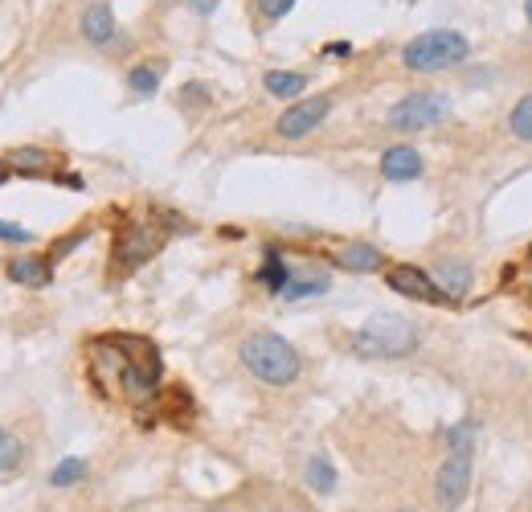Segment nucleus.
<instances>
[{
  "mask_svg": "<svg viewBox=\"0 0 532 512\" xmlns=\"http://www.w3.org/2000/svg\"><path fill=\"white\" fill-rule=\"evenodd\" d=\"M91 377L115 398L144 402L160 390V353L140 336H99L91 340Z\"/></svg>",
  "mask_w": 532,
  "mask_h": 512,
  "instance_id": "f257e3e1",
  "label": "nucleus"
},
{
  "mask_svg": "<svg viewBox=\"0 0 532 512\" xmlns=\"http://www.w3.org/2000/svg\"><path fill=\"white\" fill-rule=\"evenodd\" d=\"M242 361L258 381H266V386H291L303 369L295 345L283 340L279 332H250L242 340Z\"/></svg>",
  "mask_w": 532,
  "mask_h": 512,
  "instance_id": "f03ea898",
  "label": "nucleus"
},
{
  "mask_svg": "<svg viewBox=\"0 0 532 512\" xmlns=\"http://www.w3.org/2000/svg\"><path fill=\"white\" fill-rule=\"evenodd\" d=\"M471 58V41L459 33V29H430L414 41H406L402 50V62L406 70H418V74H438V70H455Z\"/></svg>",
  "mask_w": 532,
  "mask_h": 512,
  "instance_id": "7ed1b4c3",
  "label": "nucleus"
},
{
  "mask_svg": "<svg viewBox=\"0 0 532 512\" xmlns=\"http://www.w3.org/2000/svg\"><path fill=\"white\" fill-rule=\"evenodd\" d=\"M357 349L365 357H410L422 345V332L414 320L393 316V312H377L357 328Z\"/></svg>",
  "mask_w": 532,
  "mask_h": 512,
  "instance_id": "20e7f679",
  "label": "nucleus"
},
{
  "mask_svg": "<svg viewBox=\"0 0 532 512\" xmlns=\"http://www.w3.org/2000/svg\"><path fill=\"white\" fill-rule=\"evenodd\" d=\"M160 242H164V234L152 222H127L119 230L115 246H111V279H123L136 267H144L152 254L160 250Z\"/></svg>",
  "mask_w": 532,
  "mask_h": 512,
  "instance_id": "39448f33",
  "label": "nucleus"
},
{
  "mask_svg": "<svg viewBox=\"0 0 532 512\" xmlns=\"http://www.w3.org/2000/svg\"><path fill=\"white\" fill-rule=\"evenodd\" d=\"M451 115V99L447 95H438V91H414L406 99H397L389 107V127L393 132H426V127L442 123Z\"/></svg>",
  "mask_w": 532,
  "mask_h": 512,
  "instance_id": "423d86ee",
  "label": "nucleus"
},
{
  "mask_svg": "<svg viewBox=\"0 0 532 512\" xmlns=\"http://www.w3.org/2000/svg\"><path fill=\"white\" fill-rule=\"evenodd\" d=\"M471 492V455H447L434 476V500L442 512H455Z\"/></svg>",
  "mask_w": 532,
  "mask_h": 512,
  "instance_id": "0eeeda50",
  "label": "nucleus"
},
{
  "mask_svg": "<svg viewBox=\"0 0 532 512\" xmlns=\"http://www.w3.org/2000/svg\"><path fill=\"white\" fill-rule=\"evenodd\" d=\"M328 111H332V99L328 95H312V99H299L295 107H287L275 127H279L283 140H303L307 132H316V127L328 119Z\"/></svg>",
  "mask_w": 532,
  "mask_h": 512,
  "instance_id": "6e6552de",
  "label": "nucleus"
},
{
  "mask_svg": "<svg viewBox=\"0 0 532 512\" xmlns=\"http://www.w3.org/2000/svg\"><path fill=\"white\" fill-rule=\"evenodd\" d=\"M389 287L397 291V295H406V300H418V304H451L447 295H442V287L434 283V275H426V271H418V267H410V263H397V267H389Z\"/></svg>",
  "mask_w": 532,
  "mask_h": 512,
  "instance_id": "1a4fd4ad",
  "label": "nucleus"
},
{
  "mask_svg": "<svg viewBox=\"0 0 532 512\" xmlns=\"http://www.w3.org/2000/svg\"><path fill=\"white\" fill-rule=\"evenodd\" d=\"M332 263L340 271H352V275H373L385 267V254L373 246V242H344L332 250Z\"/></svg>",
  "mask_w": 532,
  "mask_h": 512,
  "instance_id": "9d476101",
  "label": "nucleus"
},
{
  "mask_svg": "<svg viewBox=\"0 0 532 512\" xmlns=\"http://www.w3.org/2000/svg\"><path fill=\"white\" fill-rule=\"evenodd\" d=\"M381 177L385 181H414V177H422V152L410 148V144L385 148V156H381Z\"/></svg>",
  "mask_w": 532,
  "mask_h": 512,
  "instance_id": "9b49d317",
  "label": "nucleus"
},
{
  "mask_svg": "<svg viewBox=\"0 0 532 512\" xmlns=\"http://www.w3.org/2000/svg\"><path fill=\"white\" fill-rule=\"evenodd\" d=\"M434 283L442 287V295L455 304V300H463V295L471 291V283H475V275H471V267L467 263H459V259H442L438 267H434Z\"/></svg>",
  "mask_w": 532,
  "mask_h": 512,
  "instance_id": "f8f14e48",
  "label": "nucleus"
},
{
  "mask_svg": "<svg viewBox=\"0 0 532 512\" xmlns=\"http://www.w3.org/2000/svg\"><path fill=\"white\" fill-rule=\"evenodd\" d=\"M82 37L91 41V46H107V41L115 37V9L107 5V0L86 5V13H82Z\"/></svg>",
  "mask_w": 532,
  "mask_h": 512,
  "instance_id": "ddd939ff",
  "label": "nucleus"
},
{
  "mask_svg": "<svg viewBox=\"0 0 532 512\" xmlns=\"http://www.w3.org/2000/svg\"><path fill=\"white\" fill-rule=\"evenodd\" d=\"M5 275H9L13 283H21V287H46V283L54 279L50 263H46V259H33V254H17V259H9V263H5Z\"/></svg>",
  "mask_w": 532,
  "mask_h": 512,
  "instance_id": "4468645a",
  "label": "nucleus"
},
{
  "mask_svg": "<svg viewBox=\"0 0 532 512\" xmlns=\"http://www.w3.org/2000/svg\"><path fill=\"white\" fill-rule=\"evenodd\" d=\"M13 173H21V177H50L54 173V152H46V148H17V152H9V160H5Z\"/></svg>",
  "mask_w": 532,
  "mask_h": 512,
  "instance_id": "2eb2a0df",
  "label": "nucleus"
},
{
  "mask_svg": "<svg viewBox=\"0 0 532 512\" xmlns=\"http://www.w3.org/2000/svg\"><path fill=\"white\" fill-rule=\"evenodd\" d=\"M262 87H266V95H275V99H299L307 91V74H299V70H271V74L262 78Z\"/></svg>",
  "mask_w": 532,
  "mask_h": 512,
  "instance_id": "dca6fc26",
  "label": "nucleus"
},
{
  "mask_svg": "<svg viewBox=\"0 0 532 512\" xmlns=\"http://www.w3.org/2000/svg\"><path fill=\"white\" fill-rule=\"evenodd\" d=\"M258 283H262L266 291H275V295H283V291L291 287V271H287V263H283V254H279L275 246H266V259H262V271H258Z\"/></svg>",
  "mask_w": 532,
  "mask_h": 512,
  "instance_id": "f3484780",
  "label": "nucleus"
},
{
  "mask_svg": "<svg viewBox=\"0 0 532 512\" xmlns=\"http://www.w3.org/2000/svg\"><path fill=\"white\" fill-rule=\"evenodd\" d=\"M127 87H131V95L152 99V95H156V87H160V66H152V62H144V66H131V74H127Z\"/></svg>",
  "mask_w": 532,
  "mask_h": 512,
  "instance_id": "a211bd4d",
  "label": "nucleus"
},
{
  "mask_svg": "<svg viewBox=\"0 0 532 512\" xmlns=\"http://www.w3.org/2000/svg\"><path fill=\"white\" fill-rule=\"evenodd\" d=\"M307 488L312 492H332L336 488V467L324 455H316L312 463H307Z\"/></svg>",
  "mask_w": 532,
  "mask_h": 512,
  "instance_id": "6ab92c4d",
  "label": "nucleus"
},
{
  "mask_svg": "<svg viewBox=\"0 0 532 512\" xmlns=\"http://www.w3.org/2000/svg\"><path fill=\"white\" fill-rule=\"evenodd\" d=\"M475 418H463V422H455L451 431H447V447H451V455H471V447H475Z\"/></svg>",
  "mask_w": 532,
  "mask_h": 512,
  "instance_id": "aec40b11",
  "label": "nucleus"
},
{
  "mask_svg": "<svg viewBox=\"0 0 532 512\" xmlns=\"http://www.w3.org/2000/svg\"><path fill=\"white\" fill-rule=\"evenodd\" d=\"M21 459H25L21 439H17V435H9V431H0V476H5V472H17Z\"/></svg>",
  "mask_w": 532,
  "mask_h": 512,
  "instance_id": "412c9836",
  "label": "nucleus"
},
{
  "mask_svg": "<svg viewBox=\"0 0 532 512\" xmlns=\"http://www.w3.org/2000/svg\"><path fill=\"white\" fill-rule=\"evenodd\" d=\"M508 127H512V136H516V140H532V95L520 99V103L512 107Z\"/></svg>",
  "mask_w": 532,
  "mask_h": 512,
  "instance_id": "4be33fe9",
  "label": "nucleus"
},
{
  "mask_svg": "<svg viewBox=\"0 0 532 512\" xmlns=\"http://www.w3.org/2000/svg\"><path fill=\"white\" fill-rule=\"evenodd\" d=\"M324 291H328V275H303V279H291L283 295L287 300H303V295H324Z\"/></svg>",
  "mask_w": 532,
  "mask_h": 512,
  "instance_id": "5701e85b",
  "label": "nucleus"
},
{
  "mask_svg": "<svg viewBox=\"0 0 532 512\" xmlns=\"http://www.w3.org/2000/svg\"><path fill=\"white\" fill-rule=\"evenodd\" d=\"M78 480H86V463H82V459H62V463L54 467V476H50L54 488H70V484H78Z\"/></svg>",
  "mask_w": 532,
  "mask_h": 512,
  "instance_id": "b1692460",
  "label": "nucleus"
},
{
  "mask_svg": "<svg viewBox=\"0 0 532 512\" xmlns=\"http://www.w3.org/2000/svg\"><path fill=\"white\" fill-rule=\"evenodd\" d=\"M291 9H295V0H258L262 21H283Z\"/></svg>",
  "mask_w": 532,
  "mask_h": 512,
  "instance_id": "393cba45",
  "label": "nucleus"
},
{
  "mask_svg": "<svg viewBox=\"0 0 532 512\" xmlns=\"http://www.w3.org/2000/svg\"><path fill=\"white\" fill-rule=\"evenodd\" d=\"M0 238H9V242H29L33 234L25 226H13V222H0Z\"/></svg>",
  "mask_w": 532,
  "mask_h": 512,
  "instance_id": "a878e982",
  "label": "nucleus"
},
{
  "mask_svg": "<svg viewBox=\"0 0 532 512\" xmlns=\"http://www.w3.org/2000/svg\"><path fill=\"white\" fill-rule=\"evenodd\" d=\"M185 5L197 13V17H213L217 13V5H221V0H185Z\"/></svg>",
  "mask_w": 532,
  "mask_h": 512,
  "instance_id": "bb28decb",
  "label": "nucleus"
},
{
  "mask_svg": "<svg viewBox=\"0 0 532 512\" xmlns=\"http://www.w3.org/2000/svg\"><path fill=\"white\" fill-rule=\"evenodd\" d=\"M324 54H332V58H348V54H352V46H344V41H332V46H328Z\"/></svg>",
  "mask_w": 532,
  "mask_h": 512,
  "instance_id": "cd10ccee",
  "label": "nucleus"
},
{
  "mask_svg": "<svg viewBox=\"0 0 532 512\" xmlns=\"http://www.w3.org/2000/svg\"><path fill=\"white\" fill-rule=\"evenodd\" d=\"M58 181H62V185H66V189H86V185H82V177H74V173H62V177H58Z\"/></svg>",
  "mask_w": 532,
  "mask_h": 512,
  "instance_id": "c85d7f7f",
  "label": "nucleus"
},
{
  "mask_svg": "<svg viewBox=\"0 0 532 512\" xmlns=\"http://www.w3.org/2000/svg\"><path fill=\"white\" fill-rule=\"evenodd\" d=\"M524 17H528V25H532V0H524Z\"/></svg>",
  "mask_w": 532,
  "mask_h": 512,
  "instance_id": "c756f323",
  "label": "nucleus"
},
{
  "mask_svg": "<svg viewBox=\"0 0 532 512\" xmlns=\"http://www.w3.org/2000/svg\"><path fill=\"white\" fill-rule=\"evenodd\" d=\"M5 173H9V164H5V160H0V185H5Z\"/></svg>",
  "mask_w": 532,
  "mask_h": 512,
  "instance_id": "7c9ffc66",
  "label": "nucleus"
},
{
  "mask_svg": "<svg viewBox=\"0 0 532 512\" xmlns=\"http://www.w3.org/2000/svg\"><path fill=\"white\" fill-rule=\"evenodd\" d=\"M397 512H410V508H397Z\"/></svg>",
  "mask_w": 532,
  "mask_h": 512,
  "instance_id": "2f4dec72",
  "label": "nucleus"
}]
</instances>
